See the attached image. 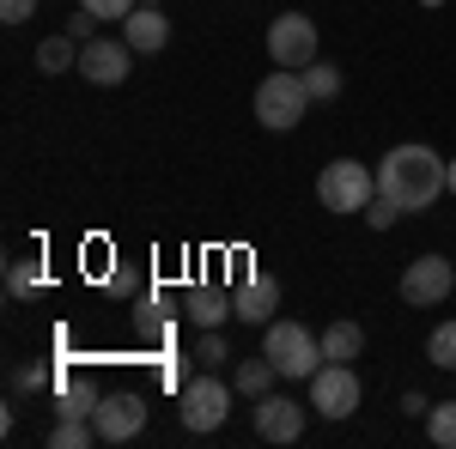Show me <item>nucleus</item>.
<instances>
[{
  "label": "nucleus",
  "mask_w": 456,
  "mask_h": 449,
  "mask_svg": "<svg viewBox=\"0 0 456 449\" xmlns=\"http://www.w3.org/2000/svg\"><path fill=\"white\" fill-rule=\"evenodd\" d=\"M444 164L451 158H438L432 146H395V152H384V164H378V195L395 201L402 212H426L438 195H451Z\"/></svg>",
  "instance_id": "nucleus-1"
},
{
  "label": "nucleus",
  "mask_w": 456,
  "mask_h": 449,
  "mask_svg": "<svg viewBox=\"0 0 456 449\" xmlns=\"http://www.w3.org/2000/svg\"><path fill=\"white\" fill-rule=\"evenodd\" d=\"M262 352L274 358V371L292 382H311L322 371V334H311L305 322H268L262 328Z\"/></svg>",
  "instance_id": "nucleus-2"
},
{
  "label": "nucleus",
  "mask_w": 456,
  "mask_h": 449,
  "mask_svg": "<svg viewBox=\"0 0 456 449\" xmlns=\"http://www.w3.org/2000/svg\"><path fill=\"white\" fill-rule=\"evenodd\" d=\"M305 109H311V92H305V79H298L292 68H274L262 85H256V122H262V128H274V134L298 128V122H305Z\"/></svg>",
  "instance_id": "nucleus-3"
},
{
  "label": "nucleus",
  "mask_w": 456,
  "mask_h": 449,
  "mask_svg": "<svg viewBox=\"0 0 456 449\" xmlns=\"http://www.w3.org/2000/svg\"><path fill=\"white\" fill-rule=\"evenodd\" d=\"M316 201L329 212H365L378 201V176L365 171L359 158H335V164H322V176H316Z\"/></svg>",
  "instance_id": "nucleus-4"
},
{
  "label": "nucleus",
  "mask_w": 456,
  "mask_h": 449,
  "mask_svg": "<svg viewBox=\"0 0 456 449\" xmlns=\"http://www.w3.org/2000/svg\"><path fill=\"white\" fill-rule=\"evenodd\" d=\"M183 431H195V437H208V431H219L225 425V413H232V389L219 377H195L183 382Z\"/></svg>",
  "instance_id": "nucleus-5"
},
{
  "label": "nucleus",
  "mask_w": 456,
  "mask_h": 449,
  "mask_svg": "<svg viewBox=\"0 0 456 449\" xmlns=\"http://www.w3.org/2000/svg\"><path fill=\"white\" fill-rule=\"evenodd\" d=\"M268 55H274V68H311L316 61V19L305 12H281L274 25H268Z\"/></svg>",
  "instance_id": "nucleus-6"
},
{
  "label": "nucleus",
  "mask_w": 456,
  "mask_h": 449,
  "mask_svg": "<svg viewBox=\"0 0 456 449\" xmlns=\"http://www.w3.org/2000/svg\"><path fill=\"white\" fill-rule=\"evenodd\" d=\"M451 261L444 255H414L408 268H402V304H414V310H432V304H444L451 298Z\"/></svg>",
  "instance_id": "nucleus-7"
},
{
  "label": "nucleus",
  "mask_w": 456,
  "mask_h": 449,
  "mask_svg": "<svg viewBox=\"0 0 456 449\" xmlns=\"http://www.w3.org/2000/svg\"><path fill=\"white\" fill-rule=\"evenodd\" d=\"M359 395H365V389L353 377V365H322L311 377V407L322 419H353L359 413Z\"/></svg>",
  "instance_id": "nucleus-8"
},
{
  "label": "nucleus",
  "mask_w": 456,
  "mask_h": 449,
  "mask_svg": "<svg viewBox=\"0 0 456 449\" xmlns=\"http://www.w3.org/2000/svg\"><path fill=\"white\" fill-rule=\"evenodd\" d=\"M134 68V49H128V36H92L86 49H79V73L92 79V85H122Z\"/></svg>",
  "instance_id": "nucleus-9"
},
{
  "label": "nucleus",
  "mask_w": 456,
  "mask_h": 449,
  "mask_svg": "<svg viewBox=\"0 0 456 449\" xmlns=\"http://www.w3.org/2000/svg\"><path fill=\"white\" fill-rule=\"evenodd\" d=\"M92 425H98V444H128L146 425V401L141 395H104L98 413H92Z\"/></svg>",
  "instance_id": "nucleus-10"
},
{
  "label": "nucleus",
  "mask_w": 456,
  "mask_h": 449,
  "mask_svg": "<svg viewBox=\"0 0 456 449\" xmlns=\"http://www.w3.org/2000/svg\"><path fill=\"white\" fill-rule=\"evenodd\" d=\"M256 431H262L268 444H298V437H305V407L268 389V395L256 401Z\"/></svg>",
  "instance_id": "nucleus-11"
},
{
  "label": "nucleus",
  "mask_w": 456,
  "mask_h": 449,
  "mask_svg": "<svg viewBox=\"0 0 456 449\" xmlns=\"http://www.w3.org/2000/svg\"><path fill=\"white\" fill-rule=\"evenodd\" d=\"M232 304H238V322H256V328H268V322H274V310H281V279H268V274L238 279Z\"/></svg>",
  "instance_id": "nucleus-12"
},
{
  "label": "nucleus",
  "mask_w": 456,
  "mask_h": 449,
  "mask_svg": "<svg viewBox=\"0 0 456 449\" xmlns=\"http://www.w3.org/2000/svg\"><path fill=\"white\" fill-rule=\"evenodd\" d=\"M122 36H128V49H134V55H159V49L171 43V19H165L159 6H141V12H128V19H122Z\"/></svg>",
  "instance_id": "nucleus-13"
},
{
  "label": "nucleus",
  "mask_w": 456,
  "mask_h": 449,
  "mask_svg": "<svg viewBox=\"0 0 456 449\" xmlns=\"http://www.w3.org/2000/svg\"><path fill=\"white\" fill-rule=\"evenodd\" d=\"M365 352V328L359 322H329L322 328V365H353Z\"/></svg>",
  "instance_id": "nucleus-14"
},
{
  "label": "nucleus",
  "mask_w": 456,
  "mask_h": 449,
  "mask_svg": "<svg viewBox=\"0 0 456 449\" xmlns=\"http://www.w3.org/2000/svg\"><path fill=\"white\" fill-rule=\"evenodd\" d=\"M225 316H238L232 292H219V285H195V292H189V322H195V328H219Z\"/></svg>",
  "instance_id": "nucleus-15"
},
{
  "label": "nucleus",
  "mask_w": 456,
  "mask_h": 449,
  "mask_svg": "<svg viewBox=\"0 0 456 449\" xmlns=\"http://www.w3.org/2000/svg\"><path fill=\"white\" fill-rule=\"evenodd\" d=\"M79 49H86V43H79V36H43V43H37V73H68V68H79Z\"/></svg>",
  "instance_id": "nucleus-16"
},
{
  "label": "nucleus",
  "mask_w": 456,
  "mask_h": 449,
  "mask_svg": "<svg viewBox=\"0 0 456 449\" xmlns=\"http://www.w3.org/2000/svg\"><path fill=\"white\" fill-rule=\"evenodd\" d=\"M274 377H281V371H274V358L262 352V358H244V365L232 371V389H238V395H249V401H262V395L274 389Z\"/></svg>",
  "instance_id": "nucleus-17"
},
{
  "label": "nucleus",
  "mask_w": 456,
  "mask_h": 449,
  "mask_svg": "<svg viewBox=\"0 0 456 449\" xmlns=\"http://www.w3.org/2000/svg\"><path fill=\"white\" fill-rule=\"evenodd\" d=\"M98 401H104V395H98L92 382H61V389H55V419H92Z\"/></svg>",
  "instance_id": "nucleus-18"
},
{
  "label": "nucleus",
  "mask_w": 456,
  "mask_h": 449,
  "mask_svg": "<svg viewBox=\"0 0 456 449\" xmlns=\"http://www.w3.org/2000/svg\"><path fill=\"white\" fill-rule=\"evenodd\" d=\"M298 79H305L311 104H329V98H341V68H329V61H311V68H298Z\"/></svg>",
  "instance_id": "nucleus-19"
},
{
  "label": "nucleus",
  "mask_w": 456,
  "mask_h": 449,
  "mask_svg": "<svg viewBox=\"0 0 456 449\" xmlns=\"http://www.w3.org/2000/svg\"><path fill=\"white\" fill-rule=\"evenodd\" d=\"M86 444H98V425L92 419H55L49 449H86Z\"/></svg>",
  "instance_id": "nucleus-20"
},
{
  "label": "nucleus",
  "mask_w": 456,
  "mask_h": 449,
  "mask_svg": "<svg viewBox=\"0 0 456 449\" xmlns=\"http://www.w3.org/2000/svg\"><path fill=\"white\" fill-rule=\"evenodd\" d=\"M426 437L438 449H456V401H432V413H426Z\"/></svg>",
  "instance_id": "nucleus-21"
},
{
  "label": "nucleus",
  "mask_w": 456,
  "mask_h": 449,
  "mask_svg": "<svg viewBox=\"0 0 456 449\" xmlns=\"http://www.w3.org/2000/svg\"><path fill=\"white\" fill-rule=\"evenodd\" d=\"M426 358H432L438 371H456V322H438V328H432V341H426Z\"/></svg>",
  "instance_id": "nucleus-22"
},
{
  "label": "nucleus",
  "mask_w": 456,
  "mask_h": 449,
  "mask_svg": "<svg viewBox=\"0 0 456 449\" xmlns=\"http://www.w3.org/2000/svg\"><path fill=\"white\" fill-rule=\"evenodd\" d=\"M37 285H43V261H12V268H6V292H12V298H31Z\"/></svg>",
  "instance_id": "nucleus-23"
},
{
  "label": "nucleus",
  "mask_w": 456,
  "mask_h": 449,
  "mask_svg": "<svg viewBox=\"0 0 456 449\" xmlns=\"http://www.w3.org/2000/svg\"><path fill=\"white\" fill-rule=\"evenodd\" d=\"M232 352H225V334L219 328H201V341H195V365H225Z\"/></svg>",
  "instance_id": "nucleus-24"
},
{
  "label": "nucleus",
  "mask_w": 456,
  "mask_h": 449,
  "mask_svg": "<svg viewBox=\"0 0 456 449\" xmlns=\"http://www.w3.org/2000/svg\"><path fill=\"white\" fill-rule=\"evenodd\" d=\"M395 219H402V207H395V201H384V195H378V201L365 207V225H371V231H389Z\"/></svg>",
  "instance_id": "nucleus-25"
},
{
  "label": "nucleus",
  "mask_w": 456,
  "mask_h": 449,
  "mask_svg": "<svg viewBox=\"0 0 456 449\" xmlns=\"http://www.w3.org/2000/svg\"><path fill=\"white\" fill-rule=\"evenodd\" d=\"M12 389H19V395H31V389H49V371H43V365H19V371H12Z\"/></svg>",
  "instance_id": "nucleus-26"
},
{
  "label": "nucleus",
  "mask_w": 456,
  "mask_h": 449,
  "mask_svg": "<svg viewBox=\"0 0 456 449\" xmlns=\"http://www.w3.org/2000/svg\"><path fill=\"white\" fill-rule=\"evenodd\" d=\"M79 6H86L92 19H128V12H134V0H79Z\"/></svg>",
  "instance_id": "nucleus-27"
},
{
  "label": "nucleus",
  "mask_w": 456,
  "mask_h": 449,
  "mask_svg": "<svg viewBox=\"0 0 456 449\" xmlns=\"http://www.w3.org/2000/svg\"><path fill=\"white\" fill-rule=\"evenodd\" d=\"M31 12H37V0H0V19H6V25H25Z\"/></svg>",
  "instance_id": "nucleus-28"
},
{
  "label": "nucleus",
  "mask_w": 456,
  "mask_h": 449,
  "mask_svg": "<svg viewBox=\"0 0 456 449\" xmlns=\"http://www.w3.org/2000/svg\"><path fill=\"white\" fill-rule=\"evenodd\" d=\"M92 25H98V19H92V12L79 6V19H68V36H79V43H92Z\"/></svg>",
  "instance_id": "nucleus-29"
},
{
  "label": "nucleus",
  "mask_w": 456,
  "mask_h": 449,
  "mask_svg": "<svg viewBox=\"0 0 456 449\" xmlns=\"http://www.w3.org/2000/svg\"><path fill=\"white\" fill-rule=\"evenodd\" d=\"M110 292H116V298H134V274H128V268H116V274H110Z\"/></svg>",
  "instance_id": "nucleus-30"
},
{
  "label": "nucleus",
  "mask_w": 456,
  "mask_h": 449,
  "mask_svg": "<svg viewBox=\"0 0 456 449\" xmlns=\"http://www.w3.org/2000/svg\"><path fill=\"white\" fill-rule=\"evenodd\" d=\"M402 413H414V419H426V413H432V401H426V395H408V401H402Z\"/></svg>",
  "instance_id": "nucleus-31"
},
{
  "label": "nucleus",
  "mask_w": 456,
  "mask_h": 449,
  "mask_svg": "<svg viewBox=\"0 0 456 449\" xmlns=\"http://www.w3.org/2000/svg\"><path fill=\"white\" fill-rule=\"evenodd\" d=\"M444 182H451V195H456V158H451V164H444Z\"/></svg>",
  "instance_id": "nucleus-32"
},
{
  "label": "nucleus",
  "mask_w": 456,
  "mask_h": 449,
  "mask_svg": "<svg viewBox=\"0 0 456 449\" xmlns=\"http://www.w3.org/2000/svg\"><path fill=\"white\" fill-rule=\"evenodd\" d=\"M420 6H444V0H420Z\"/></svg>",
  "instance_id": "nucleus-33"
}]
</instances>
